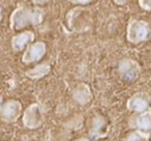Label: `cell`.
Here are the masks:
<instances>
[{
  "label": "cell",
  "instance_id": "16",
  "mask_svg": "<svg viewBox=\"0 0 151 141\" xmlns=\"http://www.w3.org/2000/svg\"><path fill=\"white\" fill-rule=\"evenodd\" d=\"M1 20H3V7L0 5V23H1Z\"/></svg>",
  "mask_w": 151,
  "mask_h": 141
},
{
  "label": "cell",
  "instance_id": "15",
  "mask_svg": "<svg viewBox=\"0 0 151 141\" xmlns=\"http://www.w3.org/2000/svg\"><path fill=\"white\" fill-rule=\"evenodd\" d=\"M73 4H91L92 1H91V0H86V1H80V0H73V1H71Z\"/></svg>",
  "mask_w": 151,
  "mask_h": 141
},
{
  "label": "cell",
  "instance_id": "3",
  "mask_svg": "<svg viewBox=\"0 0 151 141\" xmlns=\"http://www.w3.org/2000/svg\"><path fill=\"white\" fill-rule=\"evenodd\" d=\"M23 114V105L17 99H9L0 104V120L5 123H13Z\"/></svg>",
  "mask_w": 151,
  "mask_h": 141
},
{
  "label": "cell",
  "instance_id": "10",
  "mask_svg": "<svg viewBox=\"0 0 151 141\" xmlns=\"http://www.w3.org/2000/svg\"><path fill=\"white\" fill-rule=\"evenodd\" d=\"M71 96H73V99L75 100V103H78L79 105H86V104L91 103V100L93 98L91 87L85 83L76 85V87L73 90Z\"/></svg>",
  "mask_w": 151,
  "mask_h": 141
},
{
  "label": "cell",
  "instance_id": "9",
  "mask_svg": "<svg viewBox=\"0 0 151 141\" xmlns=\"http://www.w3.org/2000/svg\"><path fill=\"white\" fill-rule=\"evenodd\" d=\"M35 41V32L33 31H23L20 33H17L11 39V47L14 52L19 53L23 52L29 44L33 43Z\"/></svg>",
  "mask_w": 151,
  "mask_h": 141
},
{
  "label": "cell",
  "instance_id": "18",
  "mask_svg": "<svg viewBox=\"0 0 151 141\" xmlns=\"http://www.w3.org/2000/svg\"><path fill=\"white\" fill-rule=\"evenodd\" d=\"M116 4H126L127 1H114Z\"/></svg>",
  "mask_w": 151,
  "mask_h": 141
},
{
  "label": "cell",
  "instance_id": "7",
  "mask_svg": "<svg viewBox=\"0 0 151 141\" xmlns=\"http://www.w3.org/2000/svg\"><path fill=\"white\" fill-rule=\"evenodd\" d=\"M47 53V46L44 42H33L29 44L23 54L22 61L25 65H31L33 62H38Z\"/></svg>",
  "mask_w": 151,
  "mask_h": 141
},
{
  "label": "cell",
  "instance_id": "17",
  "mask_svg": "<svg viewBox=\"0 0 151 141\" xmlns=\"http://www.w3.org/2000/svg\"><path fill=\"white\" fill-rule=\"evenodd\" d=\"M75 141H91V140L87 139V137H81V139H78V140H75Z\"/></svg>",
  "mask_w": 151,
  "mask_h": 141
},
{
  "label": "cell",
  "instance_id": "12",
  "mask_svg": "<svg viewBox=\"0 0 151 141\" xmlns=\"http://www.w3.org/2000/svg\"><path fill=\"white\" fill-rule=\"evenodd\" d=\"M105 127V118L102 116H99L96 115L94 118H93V122H92V128L89 129V136L92 139H100L101 136H104L105 134L102 133V128Z\"/></svg>",
  "mask_w": 151,
  "mask_h": 141
},
{
  "label": "cell",
  "instance_id": "8",
  "mask_svg": "<svg viewBox=\"0 0 151 141\" xmlns=\"http://www.w3.org/2000/svg\"><path fill=\"white\" fill-rule=\"evenodd\" d=\"M129 128L143 133H150L151 129V111L150 109L142 114H133L129 118Z\"/></svg>",
  "mask_w": 151,
  "mask_h": 141
},
{
  "label": "cell",
  "instance_id": "6",
  "mask_svg": "<svg viewBox=\"0 0 151 141\" xmlns=\"http://www.w3.org/2000/svg\"><path fill=\"white\" fill-rule=\"evenodd\" d=\"M126 109L134 114H142L150 109V94L144 91L136 92L126 102Z\"/></svg>",
  "mask_w": 151,
  "mask_h": 141
},
{
  "label": "cell",
  "instance_id": "14",
  "mask_svg": "<svg viewBox=\"0 0 151 141\" xmlns=\"http://www.w3.org/2000/svg\"><path fill=\"white\" fill-rule=\"evenodd\" d=\"M138 4L145 11H150L151 10V1H150V0H139Z\"/></svg>",
  "mask_w": 151,
  "mask_h": 141
},
{
  "label": "cell",
  "instance_id": "5",
  "mask_svg": "<svg viewBox=\"0 0 151 141\" xmlns=\"http://www.w3.org/2000/svg\"><path fill=\"white\" fill-rule=\"evenodd\" d=\"M22 115H23V124L26 129H37L43 123L42 107L40 103L30 104Z\"/></svg>",
  "mask_w": 151,
  "mask_h": 141
},
{
  "label": "cell",
  "instance_id": "1",
  "mask_svg": "<svg viewBox=\"0 0 151 141\" xmlns=\"http://www.w3.org/2000/svg\"><path fill=\"white\" fill-rule=\"evenodd\" d=\"M45 11L42 7H30L25 4H19L10 16V26L12 30H22L27 25H40L44 20Z\"/></svg>",
  "mask_w": 151,
  "mask_h": 141
},
{
  "label": "cell",
  "instance_id": "4",
  "mask_svg": "<svg viewBox=\"0 0 151 141\" xmlns=\"http://www.w3.org/2000/svg\"><path fill=\"white\" fill-rule=\"evenodd\" d=\"M140 70V65L131 57H124L118 63V73L120 78L127 83H133L139 77Z\"/></svg>",
  "mask_w": 151,
  "mask_h": 141
},
{
  "label": "cell",
  "instance_id": "2",
  "mask_svg": "<svg viewBox=\"0 0 151 141\" xmlns=\"http://www.w3.org/2000/svg\"><path fill=\"white\" fill-rule=\"evenodd\" d=\"M150 24L146 20L131 18L127 23L126 28V39L132 44H138L142 42H146L150 39Z\"/></svg>",
  "mask_w": 151,
  "mask_h": 141
},
{
  "label": "cell",
  "instance_id": "19",
  "mask_svg": "<svg viewBox=\"0 0 151 141\" xmlns=\"http://www.w3.org/2000/svg\"><path fill=\"white\" fill-rule=\"evenodd\" d=\"M0 104H1V97H0Z\"/></svg>",
  "mask_w": 151,
  "mask_h": 141
},
{
  "label": "cell",
  "instance_id": "11",
  "mask_svg": "<svg viewBox=\"0 0 151 141\" xmlns=\"http://www.w3.org/2000/svg\"><path fill=\"white\" fill-rule=\"evenodd\" d=\"M51 70V66L48 61L45 62H42V63H38L33 68H30L25 72V76L29 78V79H32V80H38V79H42L44 78L45 76H48Z\"/></svg>",
  "mask_w": 151,
  "mask_h": 141
},
{
  "label": "cell",
  "instance_id": "13",
  "mask_svg": "<svg viewBox=\"0 0 151 141\" xmlns=\"http://www.w3.org/2000/svg\"><path fill=\"white\" fill-rule=\"evenodd\" d=\"M150 139V133H143L138 130H132L129 133L123 141H149Z\"/></svg>",
  "mask_w": 151,
  "mask_h": 141
}]
</instances>
